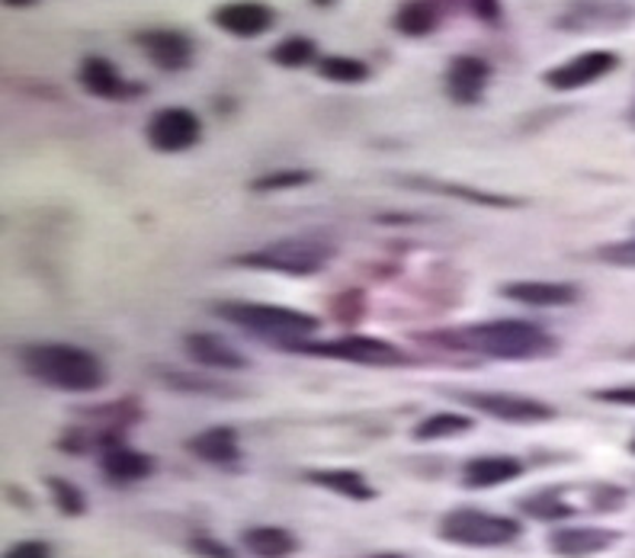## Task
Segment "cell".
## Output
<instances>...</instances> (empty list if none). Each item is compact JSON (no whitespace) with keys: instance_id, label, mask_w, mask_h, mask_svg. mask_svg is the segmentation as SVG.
Segmentation results:
<instances>
[{"instance_id":"obj_1","label":"cell","mask_w":635,"mask_h":558,"mask_svg":"<svg viewBox=\"0 0 635 558\" xmlns=\"http://www.w3.org/2000/svg\"><path fill=\"white\" fill-rule=\"evenodd\" d=\"M456 347H466L475 354H485L491 360H546L559 350V340L549 330L536 328L530 322H517V318H501V322H485V325H472V328L456 330L453 337H446Z\"/></svg>"},{"instance_id":"obj_2","label":"cell","mask_w":635,"mask_h":558,"mask_svg":"<svg viewBox=\"0 0 635 558\" xmlns=\"http://www.w3.org/2000/svg\"><path fill=\"white\" fill-rule=\"evenodd\" d=\"M23 369L35 382L59 392H97L106 379L103 362L74 344H33L20 350Z\"/></svg>"},{"instance_id":"obj_3","label":"cell","mask_w":635,"mask_h":558,"mask_svg":"<svg viewBox=\"0 0 635 558\" xmlns=\"http://www.w3.org/2000/svg\"><path fill=\"white\" fill-rule=\"evenodd\" d=\"M212 315H219L229 325L251 330L257 337L276 340L279 347L293 344V340H305L311 330H318L315 315H305L286 305H267V302H222L212 308Z\"/></svg>"},{"instance_id":"obj_4","label":"cell","mask_w":635,"mask_h":558,"mask_svg":"<svg viewBox=\"0 0 635 558\" xmlns=\"http://www.w3.org/2000/svg\"><path fill=\"white\" fill-rule=\"evenodd\" d=\"M520 529L523 526L514 517L475 510V507H459L440 520V539L453 543V546H466V549H495V546L514 543L520 536Z\"/></svg>"},{"instance_id":"obj_5","label":"cell","mask_w":635,"mask_h":558,"mask_svg":"<svg viewBox=\"0 0 635 558\" xmlns=\"http://www.w3.org/2000/svg\"><path fill=\"white\" fill-rule=\"evenodd\" d=\"M331 261V248L311 238H293V241H276L269 248L251 251L237 257V266L247 270H267V273H283V276H311L325 270Z\"/></svg>"},{"instance_id":"obj_6","label":"cell","mask_w":635,"mask_h":558,"mask_svg":"<svg viewBox=\"0 0 635 558\" xmlns=\"http://www.w3.org/2000/svg\"><path fill=\"white\" fill-rule=\"evenodd\" d=\"M283 350L360 362V366H399V362H404V354L395 344L379 340V337H363V334H347V337H335V340H293V344H283Z\"/></svg>"},{"instance_id":"obj_7","label":"cell","mask_w":635,"mask_h":558,"mask_svg":"<svg viewBox=\"0 0 635 558\" xmlns=\"http://www.w3.org/2000/svg\"><path fill=\"white\" fill-rule=\"evenodd\" d=\"M145 138L161 155H180V151H190L200 141L202 123L200 116L193 109H187V106H165L148 119Z\"/></svg>"},{"instance_id":"obj_8","label":"cell","mask_w":635,"mask_h":558,"mask_svg":"<svg viewBox=\"0 0 635 558\" xmlns=\"http://www.w3.org/2000/svg\"><path fill=\"white\" fill-rule=\"evenodd\" d=\"M459 401H466L468 408H478L488 418H498L507 424H542L555 418V408H549L546 401H536L527 394L510 392H459Z\"/></svg>"},{"instance_id":"obj_9","label":"cell","mask_w":635,"mask_h":558,"mask_svg":"<svg viewBox=\"0 0 635 558\" xmlns=\"http://www.w3.org/2000/svg\"><path fill=\"white\" fill-rule=\"evenodd\" d=\"M620 67V55L597 49V52H584V55H574L565 65L549 67L542 74V84L549 91H559V94H569V91H581V87H591L597 84L601 77L613 74Z\"/></svg>"},{"instance_id":"obj_10","label":"cell","mask_w":635,"mask_h":558,"mask_svg":"<svg viewBox=\"0 0 635 558\" xmlns=\"http://www.w3.org/2000/svg\"><path fill=\"white\" fill-rule=\"evenodd\" d=\"M135 45L158 71L180 74L193 65V39L180 30H141L135 33Z\"/></svg>"},{"instance_id":"obj_11","label":"cell","mask_w":635,"mask_h":558,"mask_svg":"<svg viewBox=\"0 0 635 558\" xmlns=\"http://www.w3.org/2000/svg\"><path fill=\"white\" fill-rule=\"evenodd\" d=\"M635 17L633 7L616 0H574L569 10L559 17V30L571 33H601L610 27H626Z\"/></svg>"},{"instance_id":"obj_12","label":"cell","mask_w":635,"mask_h":558,"mask_svg":"<svg viewBox=\"0 0 635 558\" xmlns=\"http://www.w3.org/2000/svg\"><path fill=\"white\" fill-rule=\"evenodd\" d=\"M212 23L237 39H257L276 27V10L261 0H232L212 10Z\"/></svg>"},{"instance_id":"obj_13","label":"cell","mask_w":635,"mask_h":558,"mask_svg":"<svg viewBox=\"0 0 635 558\" xmlns=\"http://www.w3.org/2000/svg\"><path fill=\"white\" fill-rule=\"evenodd\" d=\"M77 81H81V87H84L91 97L100 99H133L138 97V94H145L141 84H129V81L119 74V67L113 65L109 59H100V55H91V59L81 62Z\"/></svg>"},{"instance_id":"obj_14","label":"cell","mask_w":635,"mask_h":558,"mask_svg":"<svg viewBox=\"0 0 635 558\" xmlns=\"http://www.w3.org/2000/svg\"><path fill=\"white\" fill-rule=\"evenodd\" d=\"M488 81H491V65L478 55H459L446 67V94L459 106H472L485 97Z\"/></svg>"},{"instance_id":"obj_15","label":"cell","mask_w":635,"mask_h":558,"mask_svg":"<svg viewBox=\"0 0 635 558\" xmlns=\"http://www.w3.org/2000/svg\"><path fill=\"white\" fill-rule=\"evenodd\" d=\"M504 298H514L520 305H533V308H562L578 302V286L559 283V280H517L507 283L501 289Z\"/></svg>"},{"instance_id":"obj_16","label":"cell","mask_w":635,"mask_h":558,"mask_svg":"<svg viewBox=\"0 0 635 558\" xmlns=\"http://www.w3.org/2000/svg\"><path fill=\"white\" fill-rule=\"evenodd\" d=\"M402 183L404 187H411V190L440 193V197L463 199V202H475V206H491V209H517V206H523V199L501 197V193H488V190H475V187H463V183L431 180V177H402Z\"/></svg>"},{"instance_id":"obj_17","label":"cell","mask_w":635,"mask_h":558,"mask_svg":"<svg viewBox=\"0 0 635 558\" xmlns=\"http://www.w3.org/2000/svg\"><path fill=\"white\" fill-rule=\"evenodd\" d=\"M613 543H616V533L581 526V529H559V533H552L549 549L562 558H588L610 549Z\"/></svg>"},{"instance_id":"obj_18","label":"cell","mask_w":635,"mask_h":558,"mask_svg":"<svg viewBox=\"0 0 635 558\" xmlns=\"http://www.w3.org/2000/svg\"><path fill=\"white\" fill-rule=\"evenodd\" d=\"M183 347L187 354L193 357L202 366H212V369H244L247 360L234 350L232 344L219 334H205V330H197V334H187L183 337Z\"/></svg>"},{"instance_id":"obj_19","label":"cell","mask_w":635,"mask_h":558,"mask_svg":"<svg viewBox=\"0 0 635 558\" xmlns=\"http://www.w3.org/2000/svg\"><path fill=\"white\" fill-rule=\"evenodd\" d=\"M523 475V462L514 456H478L468 460L463 468V485L466 488H495L504 482H514Z\"/></svg>"},{"instance_id":"obj_20","label":"cell","mask_w":635,"mask_h":558,"mask_svg":"<svg viewBox=\"0 0 635 558\" xmlns=\"http://www.w3.org/2000/svg\"><path fill=\"white\" fill-rule=\"evenodd\" d=\"M187 450L197 453L202 462H212V465H232V462L241 460L237 433L232 428L202 430L193 440H187Z\"/></svg>"},{"instance_id":"obj_21","label":"cell","mask_w":635,"mask_h":558,"mask_svg":"<svg viewBox=\"0 0 635 558\" xmlns=\"http://www.w3.org/2000/svg\"><path fill=\"white\" fill-rule=\"evenodd\" d=\"M100 468L109 482L129 485V482H141V478H148V475H151V468H155V462H151V456L135 453V450H129V446H123V443H119V446H113V450H106V453H103Z\"/></svg>"},{"instance_id":"obj_22","label":"cell","mask_w":635,"mask_h":558,"mask_svg":"<svg viewBox=\"0 0 635 558\" xmlns=\"http://www.w3.org/2000/svg\"><path fill=\"white\" fill-rule=\"evenodd\" d=\"M241 543L254 558H289L299 549V539L283 526H254L241 536Z\"/></svg>"},{"instance_id":"obj_23","label":"cell","mask_w":635,"mask_h":558,"mask_svg":"<svg viewBox=\"0 0 635 558\" xmlns=\"http://www.w3.org/2000/svg\"><path fill=\"white\" fill-rule=\"evenodd\" d=\"M305 478L311 485H321V488L340 494V497H350V501H372L375 497L372 485L353 468H315Z\"/></svg>"},{"instance_id":"obj_24","label":"cell","mask_w":635,"mask_h":558,"mask_svg":"<svg viewBox=\"0 0 635 558\" xmlns=\"http://www.w3.org/2000/svg\"><path fill=\"white\" fill-rule=\"evenodd\" d=\"M315 55H318V45L308 35H289V39H283V42H276L269 49V62L279 67H289V71L315 62Z\"/></svg>"},{"instance_id":"obj_25","label":"cell","mask_w":635,"mask_h":558,"mask_svg":"<svg viewBox=\"0 0 635 558\" xmlns=\"http://www.w3.org/2000/svg\"><path fill=\"white\" fill-rule=\"evenodd\" d=\"M318 74L331 84H363L369 81V65L360 59H347V55H328L318 62Z\"/></svg>"},{"instance_id":"obj_26","label":"cell","mask_w":635,"mask_h":558,"mask_svg":"<svg viewBox=\"0 0 635 558\" xmlns=\"http://www.w3.org/2000/svg\"><path fill=\"white\" fill-rule=\"evenodd\" d=\"M472 424H475V421L466 418V414L443 411V414H434V418L421 421V424L414 428V440H446V436H459V433L472 430Z\"/></svg>"},{"instance_id":"obj_27","label":"cell","mask_w":635,"mask_h":558,"mask_svg":"<svg viewBox=\"0 0 635 558\" xmlns=\"http://www.w3.org/2000/svg\"><path fill=\"white\" fill-rule=\"evenodd\" d=\"M520 507L536 520H562V517L574 514L569 501H562V492H539L527 501H520Z\"/></svg>"},{"instance_id":"obj_28","label":"cell","mask_w":635,"mask_h":558,"mask_svg":"<svg viewBox=\"0 0 635 558\" xmlns=\"http://www.w3.org/2000/svg\"><path fill=\"white\" fill-rule=\"evenodd\" d=\"M315 173L311 170H276V173H264L251 183V190L257 193H273V190H296V187H305L311 183Z\"/></svg>"},{"instance_id":"obj_29","label":"cell","mask_w":635,"mask_h":558,"mask_svg":"<svg viewBox=\"0 0 635 558\" xmlns=\"http://www.w3.org/2000/svg\"><path fill=\"white\" fill-rule=\"evenodd\" d=\"M49 492L55 497V507L67 514V517H81L84 510H87V501H84V494L77 492L71 482L65 478H49Z\"/></svg>"},{"instance_id":"obj_30","label":"cell","mask_w":635,"mask_h":558,"mask_svg":"<svg viewBox=\"0 0 635 558\" xmlns=\"http://www.w3.org/2000/svg\"><path fill=\"white\" fill-rule=\"evenodd\" d=\"M597 261L610 263V266H626L635 270V238L629 241H613V244H603L597 251Z\"/></svg>"},{"instance_id":"obj_31","label":"cell","mask_w":635,"mask_h":558,"mask_svg":"<svg viewBox=\"0 0 635 558\" xmlns=\"http://www.w3.org/2000/svg\"><path fill=\"white\" fill-rule=\"evenodd\" d=\"M466 13H472L475 20L495 27L501 20V0H466Z\"/></svg>"},{"instance_id":"obj_32","label":"cell","mask_w":635,"mask_h":558,"mask_svg":"<svg viewBox=\"0 0 635 558\" xmlns=\"http://www.w3.org/2000/svg\"><path fill=\"white\" fill-rule=\"evenodd\" d=\"M190 549L202 558H234V552L225 546V543H215L212 536H197L190 539Z\"/></svg>"},{"instance_id":"obj_33","label":"cell","mask_w":635,"mask_h":558,"mask_svg":"<svg viewBox=\"0 0 635 558\" xmlns=\"http://www.w3.org/2000/svg\"><path fill=\"white\" fill-rule=\"evenodd\" d=\"M7 558H52L49 556V546L45 543H20V546H13Z\"/></svg>"},{"instance_id":"obj_34","label":"cell","mask_w":635,"mask_h":558,"mask_svg":"<svg viewBox=\"0 0 635 558\" xmlns=\"http://www.w3.org/2000/svg\"><path fill=\"white\" fill-rule=\"evenodd\" d=\"M597 401H610V404H633L635 408V389H603L594 392Z\"/></svg>"},{"instance_id":"obj_35","label":"cell","mask_w":635,"mask_h":558,"mask_svg":"<svg viewBox=\"0 0 635 558\" xmlns=\"http://www.w3.org/2000/svg\"><path fill=\"white\" fill-rule=\"evenodd\" d=\"M7 7H30V3H35V0H3Z\"/></svg>"},{"instance_id":"obj_36","label":"cell","mask_w":635,"mask_h":558,"mask_svg":"<svg viewBox=\"0 0 635 558\" xmlns=\"http://www.w3.org/2000/svg\"><path fill=\"white\" fill-rule=\"evenodd\" d=\"M311 3H315V7H331L335 0H311Z\"/></svg>"},{"instance_id":"obj_37","label":"cell","mask_w":635,"mask_h":558,"mask_svg":"<svg viewBox=\"0 0 635 558\" xmlns=\"http://www.w3.org/2000/svg\"><path fill=\"white\" fill-rule=\"evenodd\" d=\"M633 453H635V440H633Z\"/></svg>"}]
</instances>
